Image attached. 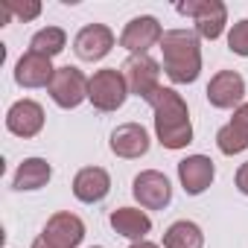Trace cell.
I'll return each instance as SVG.
<instances>
[{"label": "cell", "instance_id": "14", "mask_svg": "<svg viewBox=\"0 0 248 248\" xmlns=\"http://www.w3.org/2000/svg\"><path fill=\"white\" fill-rule=\"evenodd\" d=\"M53 76H56L53 62L41 53H32V50H27L15 64V82L21 88H50Z\"/></svg>", "mask_w": 248, "mask_h": 248}, {"label": "cell", "instance_id": "22", "mask_svg": "<svg viewBox=\"0 0 248 248\" xmlns=\"http://www.w3.org/2000/svg\"><path fill=\"white\" fill-rule=\"evenodd\" d=\"M228 47L236 56H248V18L233 24V30L228 32Z\"/></svg>", "mask_w": 248, "mask_h": 248}, {"label": "cell", "instance_id": "24", "mask_svg": "<svg viewBox=\"0 0 248 248\" xmlns=\"http://www.w3.org/2000/svg\"><path fill=\"white\" fill-rule=\"evenodd\" d=\"M236 190H239L242 196H248V161L236 170Z\"/></svg>", "mask_w": 248, "mask_h": 248}, {"label": "cell", "instance_id": "26", "mask_svg": "<svg viewBox=\"0 0 248 248\" xmlns=\"http://www.w3.org/2000/svg\"><path fill=\"white\" fill-rule=\"evenodd\" d=\"M129 248H158L155 242H149V239H140V242H132Z\"/></svg>", "mask_w": 248, "mask_h": 248}, {"label": "cell", "instance_id": "13", "mask_svg": "<svg viewBox=\"0 0 248 248\" xmlns=\"http://www.w3.org/2000/svg\"><path fill=\"white\" fill-rule=\"evenodd\" d=\"M111 152L117 158H126V161H135V158H143L149 152V135L140 123H123L111 132Z\"/></svg>", "mask_w": 248, "mask_h": 248}, {"label": "cell", "instance_id": "18", "mask_svg": "<svg viewBox=\"0 0 248 248\" xmlns=\"http://www.w3.org/2000/svg\"><path fill=\"white\" fill-rule=\"evenodd\" d=\"M108 222H111V228L120 236L135 239V242H140L149 233V228H152V219L143 210H138V207H117V210H111Z\"/></svg>", "mask_w": 248, "mask_h": 248}, {"label": "cell", "instance_id": "2", "mask_svg": "<svg viewBox=\"0 0 248 248\" xmlns=\"http://www.w3.org/2000/svg\"><path fill=\"white\" fill-rule=\"evenodd\" d=\"M164 53V70L170 82L190 85L202 73V44L193 30H167L161 38Z\"/></svg>", "mask_w": 248, "mask_h": 248}, {"label": "cell", "instance_id": "23", "mask_svg": "<svg viewBox=\"0 0 248 248\" xmlns=\"http://www.w3.org/2000/svg\"><path fill=\"white\" fill-rule=\"evenodd\" d=\"M3 6L15 15V18H21V21H32V18H38L41 15V3L38 0H3Z\"/></svg>", "mask_w": 248, "mask_h": 248}, {"label": "cell", "instance_id": "20", "mask_svg": "<svg viewBox=\"0 0 248 248\" xmlns=\"http://www.w3.org/2000/svg\"><path fill=\"white\" fill-rule=\"evenodd\" d=\"M202 245H204V233L190 219L172 222L164 233V248H202Z\"/></svg>", "mask_w": 248, "mask_h": 248}, {"label": "cell", "instance_id": "25", "mask_svg": "<svg viewBox=\"0 0 248 248\" xmlns=\"http://www.w3.org/2000/svg\"><path fill=\"white\" fill-rule=\"evenodd\" d=\"M32 248H56V245H53V242H47L44 236H38V239L32 242Z\"/></svg>", "mask_w": 248, "mask_h": 248}, {"label": "cell", "instance_id": "11", "mask_svg": "<svg viewBox=\"0 0 248 248\" xmlns=\"http://www.w3.org/2000/svg\"><path fill=\"white\" fill-rule=\"evenodd\" d=\"M47 242H53L56 248H76L82 239H85V222L76 216V213H53L44 225V233H41Z\"/></svg>", "mask_w": 248, "mask_h": 248}, {"label": "cell", "instance_id": "5", "mask_svg": "<svg viewBox=\"0 0 248 248\" xmlns=\"http://www.w3.org/2000/svg\"><path fill=\"white\" fill-rule=\"evenodd\" d=\"M120 73L126 76V85H129V93H135V96H140V99H152V93L161 88V64L152 59V56H146V53H140V56H129L126 62H123V67H120Z\"/></svg>", "mask_w": 248, "mask_h": 248}, {"label": "cell", "instance_id": "19", "mask_svg": "<svg viewBox=\"0 0 248 248\" xmlns=\"http://www.w3.org/2000/svg\"><path fill=\"white\" fill-rule=\"evenodd\" d=\"M50 175H53V167L44 161V158H27L21 167H18V172H15V190H41L47 181H50Z\"/></svg>", "mask_w": 248, "mask_h": 248}, {"label": "cell", "instance_id": "27", "mask_svg": "<svg viewBox=\"0 0 248 248\" xmlns=\"http://www.w3.org/2000/svg\"><path fill=\"white\" fill-rule=\"evenodd\" d=\"M93 248H99V245H93Z\"/></svg>", "mask_w": 248, "mask_h": 248}, {"label": "cell", "instance_id": "12", "mask_svg": "<svg viewBox=\"0 0 248 248\" xmlns=\"http://www.w3.org/2000/svg\"><path fill=\"white\" fill-rule=\"evenodd\" d=\"M6 129L18 138H35L44 129V108L35 99H18L6 114Z\"/></svg>", "mask_w": 248, "mask_h": 248}, {"label": "cell", "instance_id": "15", "mask_svg": "<svg viewBox=\"0 0 248 248\" xmlns=\"http://www.w3.org/2000/svg\"><path fill=\"white\" fill-rule=\"evenodd\" d=\"M213 175H216V167L207 155H190L178 164V181L187 196H202L213 184Z\"/></svg>", "mask_w": 248, "mask_h": 248}, {"label": "cell", "instance_id": "21", "mask_svg": "<svg viewBox=\"0 0 248 248\" xmlns=\"http://www.w3.org/2000/svg\"><path fill=\"white\" fill-rule=\"evenodd\" d=\"M64 47H67V35H64V30H62V27L38 30V32L32 35V41H30V50H32V53H41V56H47V59L59 56Z\"/></svg>", "mask_w": 248, "mask_h": 248}, {"label": "cell", "instance_id": "8", "mask_svg": "<svg viewBox=\"0 0 248 248\" xmlns=\"http://www.w3.org/2000/svg\"><path fill=\"white\" fill-rule=\"evenodd\" d=\"M161 38H164V30H161L158 18L140 15V18H132L126 24V30H123V35H120V47H126L132 56H140L149 47L161 44Z\"/></svg>", "mask_w": 248, "mask_h": 248}, {"label": "cell", "instance_id": "7", "mask_svg": "<svg viewBox=\"0 0 248 248\" xmlns=\"http://www.w3.org/2000/svg\"><path fill=\"white\" fill-rule=\"evenodd\" d=\"M132 193L135 199L140 202V207L146 210H164L170 202H172V187H170V178L158 170H143L135 184H132Z\"/></svg>", "mask_w": 248, "mask_h": 248}, {"label": "cell", "instance_id": "16", "mask_svg": "<svg viewBox=\"0 0 248 248\" xmlns=\"http://www.w3.org/2000/svg\"><path fill=\"white\" fill-rule=\"evenodd\" d=\"M216 146L222 155H239L248 149V102L233 111V120L216 132Z\"/></svg>", "mask_w": 248, "mask_h": 248}, {"label": "cell", "instance_id": "10", "mask_svg": "<svg viewBox=\"0 0 248 248\" xmlns=\"http://www.w3.org/2000/svg\"><path fill=\"white\" fill-rule=\"evenodd\" d=\"M207 102L213 108H239L242 96H245V79L236 70H219L210 82H207Z\"/></svg>", "mask_w": 248, "mask_h": 248}, {"label": "cell", "instance_id": "17", "mask_svg": "<svg viewBox=\"0 0 248 248\" xmlns=\"http://www.w3.org/2000/svg\"><path fill=\"white\" fill-rule=\"evenodd\" d=\"M111 190V175L102 167H85L73 178V196L85 204H96L108 196Z\"/></svg>", "mask_w": 248, "mask_h": 248}, {"label": "cell", "instance_id": "4", "mask_svg": "<svg viewBox=\"0 0 248 248\" xmlns=\"http://www.w3.org/2000/svg\"><path fill=\"white\" fill-rule=\"evenodd\" d=\"M178 15H187L196 21V35L216 41L228 24V6L222 0H187V3L175 6Z\"/></svg>", "mask_w": 248, "mask_h": 248}, {"label": "cell", "instance_id": "1", "mask_svg": "<svg viewBox=\"0 0 248 248\" xmlns=\"http://www.w3.org/2000/svg\"><path fill=\"white\" fill-rule=\"evenodd\" d=\"M155 111V135L164 149H184L193 143V126H190V111L178 91L158 88L149 99Z\"/></svg>", "mask_w": 248, "mask_h": 248}, {"label": "cell", "instance_id": "3", "mask_svg": "<svg viewBox=\"0 0 248 248\" xmlns=\"http://www.w3.org/2000/svg\"><path fill=\"white\" fill-rule=\"evenodd\" d=\"M129 96V85L117 67H102L91 76L88 85V99L93 102L96 111H117Z\"/></svg>", "mask_w": 248, "mask_h": 248}, {"label": "cell", "instance_id": "6", "mask_svg": "<svg viewBox=\"0 0 248 248\" xmlns=\"http://www.w3.org/2000/svg\"><path fill=\"white\" fill-rule=\"evenodd\" d=\"M88 85L91 79H85V73L79 67H56V76L50 82V96L59 108H76L82 99H88Z\"/></svg>", "mask_w": 248, "mask_h": 248}, {"label": "cell", "instance_id": "9", "mask_svg": "<svg viewBox=\"0 0 248 248\" xmlns=\"http://www.w3.org/2000/svg\"><path fill=\"white\" fill-rule=\"evenodd\" d=\"M111 47H114V32L105 24H88L73 38V53L82 62H99L111 53Z\"/></svg>", "mask_w": 248, "mask_h": 248}]
</instances>
